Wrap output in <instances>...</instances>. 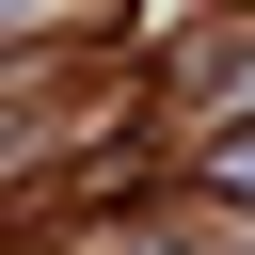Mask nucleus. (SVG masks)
Returning <instances> with one entry per match:
<instances>
[{"label": "nucleus", "instance_id": "1", "mask_svg": "<svg viewBox=\"0 0 255 255\" xmlns=\"http://www.w3.org/2000/svg\"><path fill=\"white\" fill-rule=\"evenodd\" d=\"M128 48V0H0V64H80Z\"/></svg>", "mask_w": 255, "mask_h": 255}]
</instances>
